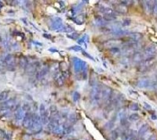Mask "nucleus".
<instances>
[{"label":"nucleus","instance_id":"f257e3e1","mask_svg":"<svg viewBox=\"0 0 157 140\" xmlns=\"http://www.w3.org/2000/svg\"><path fill=\"white\" fill-rule=\"evenodd\" d=\"M72 60L73 63V68L76 74L87 73V63L86 61L78 57H73Z\"/></svg>","mask_w":157,"mask_h":140},{"label":"nucleus","instance_id":"f03ea898","mask_svg":"<svg viewBox=\"0 0 157 140\" xmlns=\"http://www.w3.org/2000/svg\"><path fill=\"white\" fill-rule=\"evenodd\" d=\"M49 29L56 31H60L64 27L63 20L60 16H54L49 19Z\"/></svg>","mask_w":157,"mask_h":140},{"label":"nucleus","instance_id":"7ed1b4c3","mask_svg":"<svg viewBox=\"0 0 157 140\" xmlns=\"http://www.w3.org/2000/svg\"><path fill=\"white\" fill-rule=\"evenodd\" d=\"M137 86L140 88H154L157 86V82L149 78H144L137 82Z\"/></svg>","mask_w":157,"mask_h":140},{"label":"nucleus","instance_id":"20e7f679","mask_svg":"<svg viewBox=\"0 0 157 140\" xmlns=\"http://www.w3.org/2000/svg\"><path fill=\"white\" fill-rule=\"evenodd\" d=\"M102 86L98 85V83H95L92 86L91 92H90V97L92 101L94 103H98L102 99Z\"/></svg>","mask_w":157,"mask_h":140},{"label":"nucleus","instance_id":"39448f33","mask_svg":"<svg viewBox=\"0 0 157 140\" xmlns=\"http://www.w3.org/2000/svg\"><path fill=\"white\" fill-rule=\"evenodd\" d=\"M42 126H43V123L41 121V117L39 115L37 114H33V121L32 127H31V130L34 131V132H39L40 131L42 130Z\"/></svg>","mask_w":157,"mask_h":140},{"label":"nucleus","instance_id":"423d86ee","mask_svg":"<svg viewBox=\"0 0 157 140\" xmlns=\"http://www.w3.org/2000/svg\"><path fill=\"white\" fill-rule=\"evenodd\" d=\"M39 116L41 117V121L43 124H46L49 119V110L46 109L44 103H41L39 106Z\"/></svg>","mask_w":157,"mask_h":140},{"label":"nucleus","instance_id":"0eeeda50","mask_svg":"<svg viewBox=\"0 0 157 140\" xmlns=\"http://www.w3.org/2000/svg\"><path fill=\"white\" fill-rule=\"evenodd\" d=\"M156 53V45L152 44V45H149L145 48L144 52H143V57H144V60L154 58Z\"/></svg>","mask_w":157,"mask_h":140},{"label":"nucleus","instance_id":"6e6552de","mask_svg":"<svg viewBox=\"0 0 157 140\" xmlns=\"http://www.w3.org/2000/svg\"><path fill=\"white\" fill-rule=\"evenodd\" d=\"M5 66L8 70L13 71L15 68V57L13 54H7L4 56Z\"/></svg>","mask_w":157,"mask_h":140},{"label":"nucleus","instance_id":"1a4fd4ad","mask_svg":"<svg viewBox=\"0 0 157 140\" xmlns=\"http://www.w3.org/2000/svg\"><path fill=\"white\" fill-rule=\"evenodd\" d=\"M154 63V58L146 59L142 60V62H141V64L139 66V71H145L148 69L150 68L152 66Z\"/></svg>","mask_w":157,"mask_h":140},{"label":"nucleus","instance_id":"9d476101","mask_svg":"<svg viewBox=\"0 0 157 140\" xmlns=\"http://www.w3.org/2000/svg\"><path fill=\"white\" fill-rule=\"evenodd\" d=\"M111 89L108 86H102V100L104 101H108L110 99V98L111 97Z\"/></svg>","mask_w":157,"mask_h":140},{"label":"nucleus","instance_id":"9b49d317","mask_svg":"<svg viewBox=\"0 0 157 140\" xmlns=\"http://www.w3.org/2000/svg\"><path fill=\"white\" fill-rule=\"evenodd\" d=\"M25 111H25L22 107H19L16 110V113H15V115H14V117H15V121H16L17 124L22 123L24 117V115L26 114Z\"/></svg>","mask_w":157,"mask_h":140},{"label":"nucleus","instance_id":"f8f14e48","mask_svg":"<svg viewBox=\"0 0 157 140\" xmlns=\"http://www.w3.org/2000/svg\"><path fill=\"white\" fill-rule=\"evenodd\" d=\"M33 121V114L30 112H26V114L24 115L22 124L23 126L25 128H31L32 124Z\"/></svg>","mask_w":157,"mask_h":140},{"label":"nucleus","instance_id":"ddd939ff","mask_svg":"<svg viewBox=\"0 0 157 140\" xmlns=\"http://www.w3.org/2000/svg\"><path fill=\"white\" fill-rule=\"evenodd\" d=\"M123 45V43L119 40H116V39H112V40H108L106 41L105 43H104V46L106 47V48H109V49H111V48H115V47H119V46H122Z\"/></svg>","mask_w":157,"mask_h":140},{"label":"nucleus","instance_id":"4468645a","mask_svg":"<svg viewBox=\"0 0 157 140\" xmlns=\"http://www.w3.org/2000/svg\"><path fill=\"white\" fill-rule=\"evenodd\" d=\"M49 71V67L48 66H46V67H43V68L41 69V70H39L38 71L36 72V78L38 79V80H40V79H42L43 78H44L45 76L46 75V74L48 73Z\"/></svg>","mask_w":157,"mask_h":140},{"label":"nucleus","instance_id":"2eb2a0df","mask_svg":"<svg viewBox=\"0 0 157 140\" xmlns=\"http://www.w3.org/2000/svg\"><path fill=\"white\" fill-rule=\"evenodd\" d=\"M127 111L125 109H122L121 111L119 112V114H118L119 121H120V123L122 124H126V121H127Z\"/></svg>","mask_w":157,"mask_h":140},{"label":"nucleus","instance_id":"dca6fc26","mask_svg":"<svg viewBox=\"0 0 157 140\" xmlns=\"http://www.w3.org/2000/svg\"><path fill=\"white\" fill-rule=\"evenodd\" d=\"M148 130V125L147 124H143L141 128H140V129L138 131V137L139 138H142V137H144L145 135V134Z\"/></svg>","mask_w":157,"mask_h":140},{"label":"nucleus","instance_id":"f3484780","mask_svg":"<svg viewBox=\"0 0 157 140\" xmlns=\"http://www.w3.org/2000/svg\"><path fill=\"white\" fill-rule=\"evenodd\" d=\"M127 35L131 39V41H134V42H138L141 39V35L139 33L131 32L128 33Z\"/></svg>","mask_w":157,"mask_h":140},{"label":"nucleus","instance_id":"a211bd4d","mask_svg":"<svg viewBox=\"0 0 157 140\" xmlns=\"http://www.w3.org/2000/svg\"><path fill=\"white\" fill-rule=\"evenodd\" d=\"M100 11L103 13V15H108V14H115L114 10H111V8L105 6H102L100 7Z\"/></svg>","mask_w":157,"mask_h":140},{"label":"nucleus","instance_id":"6ab92c4d","mask_svg":"<svg viewBox=\"0 0 157 140\" xmlns=\"http://www.w3.org/2000/svg\"><path fill=\"white\" fill-rule=\"evenodd\" d=\"M65 79L66 78L62 75V74H58V75L56 76V82L57 83V85H60V86H61L65 84Z\"/></svg>","mask_w":157,"mask_h":140},{"label":"nucleus","instance_id":"aec40b11","mask_svg":"<svg viewBox=\"0 0 157 140\" xmlns=\"http://www.w3.org/2000/svg\"><path fill=\"white\" fill-rule=\"evenodd\" d=\"M28 64V60L25 56H21L19 60V65L20 67L22 69H26L27 66Z\"/></svg>","mask_w":157,"mask_h":140},{"label":"nucleus","instance_id":"412c9836","mask_svg":"<svg viewBox=\"0 0 157 140\" xmlns=\"http://www.w3.org/2000/svg\"><path fill=\"white\" fill-rule=\"evenodd\" d=\"M77 43H78V44H79V45H85V46H86V43H89L88 35L85 34L82 37H81L80 39H78V40H77Z\"/></svg>","mask_w":157,"mask_h":140},{"label":"nucleus","instance_id":"4be33fe9","mask_svg":"<svg viewBox=\"0 0 157 140\" xmlns=\"http://www.w3.org/2000/svg\"><path fill=\"white\" fill-rule=\"evenodd\" d=\"M144 10L147 13H150L151 11L153 9V3H152V2L151 1H144Z\"/></svg>","mask_w":157,"mask_h":140},{"label":"nucleus","instance_id":"5701e85b","mask_svg":"<svg viewBox=\"0 0 157 140\" xmlns=\"http://www.w3.org/2000/svg\"><path fill=\"white\" fill-rule=\"evenodd\" d=\"M144 59L143 57V54L139 53V52H134V57H133V60L135 63H141L142 62V60Z\"/></svg>","mask_w":157,"mask_h":140},{"label":"nucleus","instance_id":"b1692460","mask_svg":"<svg viewBox=\"0 0 157 140\" xmlns=\"http://www.w3.org/2000/svg\"><path fill=\"white\" fill-rule=\"evenodd\" d=\"M103 20H105V21H113V20H116V16H115V14H108V15H103Z\"/></svg>","mask_w":157,"mask_h":140},{"label":"nucleus","instance_id":"393cba45","mask_svg":"<svg viewBox=\"0 0 157 140\" xmlns=\"http://www.w3.org/2000/svg\"><path fill=\"white\" fill-rule=\"evenodd\" d=\"M115 10L119 12V13H125L127 12V8L123 6V5H122V4H117V5H115Z\"/></svg>","mask_w":157,"mask_h":140},{"label":"nucleus","instance_id":"a878e982","mask_svg":"<svg viewBox=\"0 0 157 140\" xmlns=\"http://www.w3.org/2000/svg\"><path fill=\"white\" fill-rule=\"evenodd\" d=\"M60 32H65V33H72L74 32V27L70 25H67V26H64L62 29L60 31Z\"/></svg>","mask_w":157,"mask_h":140},{"label":"nucleus","instance_id":"bb28decb","mask_svg":"<svg viewBox=\"0 0 157 140\" xmlns=\"http://www.w3.org/2000/svg\"><path fill=\"white\" fill-rule=\"evenodd\" d=\"M71 19L77 24H82L84 23V18H82V15L78 16H75V17H72Z\"/></svg>","mask_w":157,"mask_h":140},{"label":"nucleus","instance_id":"cd10ccee","mask_svg":"<svg viewBox=\"0 0 157 140\" xmlns=\"http://www.w3.org/2000/svg\"><path fill=\"white\" fill-rule=\"evenodd\" d=\"M68 121L70 124H75V121H76V116H75V114L74 113H71V114H69L68 116Z\"/></svg>","mask_w":157,"mask_h":140},{"label":"nucleus","instance_id":"c85d7f7f","mask_svg":"<svg viewBox=\"0 0 157 140\" xmlns=\"http://www.w3.org/2000/svg\"><path fill=\"white\" fill-rule=\"evenodd\" d=\"M94 21L96 25H98V26H103V25H105V20L101 16H97L95 18Z\"/></svg>","mask_w":157,"mask_h":140},{"label":"nucleus","instance_id":"c756f323","mask_svg":"<svg viewBox=\"0 0 157 140\" xmlns=\"http://www.w3.org/2000/svg\"><path fill=\"white\" fill-rule=\"evenodd\" d=\"M128 119L131 121H137L140 119V116L137 114H132L128 117Z\"/></svg>","mask_w":157,"mask_h":140},{"label":"nucleus","instance_id":"7c9ffc66","mask_svg":"<svg viewBox=\"0 0 157 140\" xmlns=\"http://www.w3.org/2000/svg\"><path fill=\"white\" fill-rule=\"evenodd\" d=\"M118 136H119V133H118L117 131H112L111 133H110V135H109V139L110 140H116L117 139Z\"/></svg>","mask_w":157,"mask_h":140},{"label":"nucleus","instance_id":"2f4dec72","mask_svg":"<svg viewBox=\"0 0 157 140\" xmlns=\"http://www.w3.org/2000/svg\"><path fill=\"white\" fill-rule=\"evenodd\" d=\"M9 96V92L8 91H3V92L0 93V101L2 100H6Z\"/></svg>","mask_w":157,"mask_h":140},{"label":"nucleus","instance_id":"473e14b6","mask_svg":"<svg viewBox=\"0 0 157 140\" xmlns=\"http://www.w3.org/2000/svg\"><path fill=\"white\" fill-rule=\"evenodd\" d=\"M68 37H69V39H72V40H78V37H79V35H78L77 32H72L71 33V34H69V35H68Z\"/></svg>","mask_w":157,"mask_h":140},{"label":"nucleus","instance_id":"72a5a7b5","mask_svg":"<svg viewBox=\"0 0 157 140\" xmlns=\"http://www.w3.org/2000/svg\"><path fill=\"white\" fill-rule=\"evenodd\" d=\"M129 109L131 110V111H138L139 110V106L137 103H131L130 106H129Z\"/></svg>","mask_w":157,"mask_h":140},{"label":"nucleus","instance_id":"f704fd0d","mask_svg":"<svg viewBox=\"0 0 157 140\" xmlns=\"http://www.w3.org/2000/svg\"><path fill=\"white\" fill-rule=\"evenodd\" d=\"M109 51L112 55H115V54H119L120 53V49L119 47H115V48H111L109 49Z\"/></svg>","mask_w":157,"mask_h":140},{"label":"nucleus","instance_id":"c9c22d12","mask_svg":"<svg viewBox=\"0 0 157 140\" xmlns=\"http://www.w3.org/2000/svg\"><path fill=\"white\" fill-rule=\"evenodd\" d=\"M69 49H71V50H74L75 52H80V51H82V48L81 46H73L69 47Z\"/></svg>","mask_w":157,"mask_h":140},{"label":"nucleus","instance_id":"e433bc0d","mask_svg":"<svg viewBox=\"0 0 157 140\" xmlns=\"http://www.w3.org/2000/svg\"><path fill=\"white\" fill-rule=\"evenodd\" d=\"M11 47L13 50H16V51H19L20 49V45L18 44V43L16 42H13L12 44H11Z\"/></svg>","mask_w":157,"mask_h":140},{"label":"nucleus","instance_id":"4c0bfd02","mask_svg":"<svg viewBox=\"0 0 157 140\" xmlns=\"http://www.w3.org/2000/svg\"><path fill=\"white\" fill-rule=\"evenodd\" d=\"M80 98V94L78 93V92H74V93L72 95V99L75 102H77Z\"/></svg>","mask_w":157,"mask_h":140},{"label":"nucleus","instance_id":"58836bf2","mask_svg":"<svg viewBox=\"0 0 157 140\" xmlns=\"http://www.w3.org/2000/svg\"><path fill=\"white\" fill-rule=\"evenodd\" d=\"M131 20L129 19H125L123 20V23H122V25L123 27H127L131 24Z\"/></svg>","mask_w":157,"mask_h":140},{"label":"nucleus","instance_id":"ea45409f","mask_svg":"<svg viewBox=\"0 0 157 140\" xmlns=\"http://www.w3.org/2000/svg\"><path fill=\"white\" fill-rule=\"evenodd\" d=\"M4 67H6L5 62H4V57L0 56V70H3Z\"/></svg>","mask_w":157,"mask_h":140},{"label":"nucleus","instance_id":"a19ab883","mask_svg":"<svg viewBox=\"0 0 157 140\" xmlns=\"http://www.w3.org/2000/svg\"><path fill=\"white\" fill-rule=\"evenodd\" d=\"M152 11H153V13H155V15L157 16V1H156V2H155V3H154Z\"/></svg>","mask_w":157,"mask_h":140},{"label":"nucleus","instance_id":"79ce46f5","mask_svg":"<svg viewBox=\"0 0 157 140\" xmlns=\"http://www.w3.org/2000/svg\"><path fill=\"white\" fill-rule=\"evenodd\" d=\"M82 54H83V56H85L88 57V58H90V60H94V57H93V56H91L90 55L89 53H87L86 52H85V51H83V52H82Z\"/></svg>","mask_w":157,"mask_h":140},{"label":"nucleus","instance_id":"37998d69","mask_svg":"<svg viewBox=\"0 0 157 140\" xmlns=\"http://www.w3.org/2000/svg\"><path fill=\"white\" fill-rule=\"evenodd\" d=\"M144 108H145V109H147V110H152V108L151 105H149L148 103H145V102L144 103Z\"/></svg>","mask_w":157,"mask_h":140},{"label":"nucleus","instance_id":"c03bdc74","mask_svg":"<svg viewBox=\"0 0 157 140\" xmlns=\"http://www.w3.org/2000/svg\"><path fill=\"white\" fill-rule=\"evenodd\" d=\"M148 140H157V137L156 135H155V134H153V135H152L148 139Z\"/></svg>","mask_w":157,"mask_h":140},{"label":"nucleus","instance_id":"a18cd8bd","mask_svg":"<svg viewBox=\"0 0 157 140\" xmlns=\"http://www.w3.org/2000/svg\"><path fill=\"white\" fill-rule=\"evenodd\" d=\"M43 37H45L46 39H50L51 38H52V36L50 35L49 34H43Z\"/></svg>","mask_w":157,"mask_h":140},{"label":"nucleus","instance_id":"49530a36","mask_svg":"<svg viewBox=\"0 0 157 140\" xmlns=\"http://www.w3.org/2000/svg\"><path fill=\"white\" fill-rule=\"evenodd\" d=\"M49 50L50 51V52H58V50H57V49H53V48H50Z\"/></svg>","mask_w":157,"mask_h":140},{"label":"nucleus","instance_id":"de8ad7c7","mask_svg":"<svg viewBox=\"0 0 157 140\" xmlns=\"http://www.w3.org/2000/svg\"><path fill=\"white\" fill-rule=\"evenodd\" d=\"M33 43L34 44H36V45H38V46H43V44L42 43H38V42H33Z\"/></svg>","mask_w":157,"mask_h":140},{"label":"nucleus","instance_id":"09e8293b","mask_svg":"<svg viewBox=\"0 0 157 140\" xmlns=\"http://www.w3.org/2000/svg\"><path fill=\"white\" fill-rule=\"evenodd\" d=\"M63 140H77V139H63Z\"/></svg>","mask_w":157,"mask_h":140},{"label":"nucleus","instance_id":"8fccbe9b","mask_svg":"<svg viewBox=\"0 0 157 140\" xmlns=\"http://www.w3.org/2000/svg\"><path fill=\"white\" fill-rule=\"evenodd\" d=\"M127 140H132V139H131V138H129V139H127Z\"/></svg>","mask_w":157,"mask_h":140},{"label":"nucleus","instance_id":"3c124183","mask_svg":"<svg viewBox=\"0 0 157 140\" xmlns=\"http://www.w3.org/2000/svg\"><path fill=\"white\" fill-rule=\"evenodd\" d=\"M1 40H2V39H1V36H0V41H1Z\"/></svg>","mask_w":157,"mask_h":140}]
</instances>
